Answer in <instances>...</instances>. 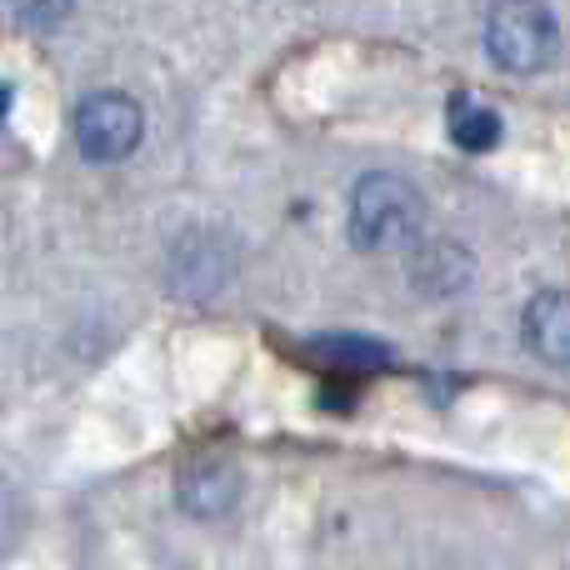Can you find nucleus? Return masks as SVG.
I'll list each match as a JSON object with an SVG mask.
<instances>
[{"label": "nucleus", "mask_w": 570, "mask_h": 570, "mask_svg": "<svg viewBox=\"0 0 570 570\" xmlns=\"http://www.w3.org/2000/svg\"><path fill=\"white\" fill-rule=\"evenodd\" d=\"M425 236V200L405 176L371 170L351 190V240L361 250H405Z\"/></svg>", "instance_id": "obj_1"}, {"label": "nucleus", "mask_w": 570, "mask_h": 570, "mask_svg": "<svg viewBox=\"0 0 570 570\" xmlns=\"http://www.w3.org/2000/svg\"><path fill=\"white\" fill-rule=\"evenodd\" d=\"M176 266H180V291H190V295H206V291H216V285H226L230 281V256L220 246H210V250H200V236H190V240H180V250H176Z\"/></svg>", "instance_id": "obj_7"}, {"label": "nucleus", "mask_w": 570, "mask_h": 570, "mask_svg": "<svg viewBox=\"0 0 570 570\" xmlns=\"http://www.w3.org/2000/svg\"><path fill=\"white\" fill-rule=\"evenodd\" d=\"M240 501V471L230 461H196L180 475V505L200 521L210 515H226Z\"/></svg>", "instance_id": "obj_5"}, {"label": "nucleus", "mask_w": 570, "mask_h": 570, "mask_svg": "<svg viewBox=\"0 0 570 570\" xmlns=\"http://www.w3.org/2000/svg\"><path fill=\"white\" fill-rule=\"evenodd\" d=\"M485 50L501 70L531 76V70L556 60L561 26H556L551 6H541V0H495L491 16H485Z\"/></svg>", "instance_id": "obj_2"}, {"label": "nucleus", "mask_w": 570, "mask_h": 570, "mask_svg": "<svg viewBox=\"0 0 570 570\" xmlns=\"http://www.w3.org/2000/svg\"><path fill=\"white\" fill-rule=\"evenodd\" d=\"M411 281L425 295H461L471 285V250L451 246V240H415V261H411Z\"/></svg>", "instance_id": "obj_6"}, {"label": "nucleus", "mask_w": 570, "mask_h": 570, "mask_svg": "<svg viewBox=\"0 0 570 570\" xmlns=\"http://www.w3.org/2000/svg\"><path fill=\"white\" fill-rule=\"evenodd\" d=\"M146 136V116L126 90H96L76 106V146L96 166H116Z\"/></svg>", "instance_id": "obj_3"}, {"label": "nucleus", "mask_w": 570, "mask_h": 570, "mask_svg": "<svg viewBox=\"0 0 570 570\" xmlns=\"http://www.w3.org/2000/svg\"><path fill=\"white\" fill-rule=\"evenodd\" d=\"M521 335L546 365H570V291H541L521 315Z\"/></svg>", "instance_id": "obj_4"}, {"label": "nucleus", "mask_w": 570, "mask_h": 570, "mask_svg": "<svg viewBox=\"0 0 570 570\" xmlns=\"http://www.w3.org/2000/svg\"><path fill=\"white\" fill-rule=\"evenodd\" d=\"M451 136H455V146H465V150H491L495 140H501V116L471 96H455L451 100Z\"/></svg>", "instance_id": "obj_8"}, {"label": "nucleus", "mask_w": 570, "mask_h": 570, "mask_svg": "<svg viewBox=\"0 0 570 570\" xmlns=\"http://www.w3.org/2000/svg\"><path fill=\"white\" fill-rule=\"evenodd\" d=\"M0 110H6V90H0Z\"/></svg>", "instance_id": "obj_10"}, {"label": "nucleus", "mask_w": 570, "mask_h": 570, "mask_svg": "<svg viewBox=\"0 0 570 570\" xmlns=\"http://www.w3.org/2000/svg\"><path fill=\"white\" fill-rule=\"evenodd\" d=\"M70 6L76 0H10V10L20 20H30V26H56L60 16H70Z\"/></svg>", "instance_id": "obj_9"}]
</instances>
